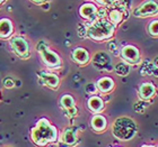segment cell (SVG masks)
<instances>
[{
    "mask_svg": "<svg viewBox=\"0 0 158 147\" xmlns=\"http://www.w3.org/2000/svg\"><path fill=\"white\" fill-rule=\"evenodd\" d=\"M59 137V133L56 126L50 122L49 119L41 118L36 122L35 127L31 130V139L37 146H46L56 143Z\"/></svg>",
    "mask_w": 158,
    "mask_h": 147,
    "instance_id": "1",
    "label": "cell"
},
{
    "mask_svg": "<svg viewBox=\"0 0 158 147\" xmlns=\"http://www.w3.org/2000/svg\"><path fill=\"white\" fill-rule=\"evenodd\" d=\"M116 26L109 19L97 18L86 29V35L95 42H104L112 38L115 33Z\"/></svg>",
    "mask_w": 158,
    "mask_h": 147,
    "instance_id": "2",
    "label": "cell"
},
{
    "mask_svg": "<svg viewBox=\"0 0 158 147\" xmlns=\"http://www.w3.org/2000/svg\"><path fill=\"white\" fill-rule=\"evenodd\" d=\"M138 127L135 120L129 117H120L115 119L112 127L113 136L121 141H129L137 135Z\"/></svg>",
    "mask_w": 158,
    "mask_h": 147,
    "instance_id": "3",
    "label": "cell"
},
{
    "mask_svg": "<svg viewBox=\"0 0 158 147\" xmlns=\"http://www.w3.org/2000/svg\"><path fill=\"white\" fill-rule=\"evenodd\" d=\"M37 52L41 57V61L48 69L59 70L62 66V60L60 55L44 43H40L37 45Z\"/></svg>",
    "mask_w": 158,
    "mask_h": 147,
    "instance_id": "4",
    "label": "cell"
},
{
    "mask_svg": "<svg viewBox=\"0 0 158 147\" xmlns=\"http://www.w3.org/2000/svg\"><path fill=\"white\" fill-rule=\"evenodd\" d=\"M9 45L14 54L20 60H28L31 57V46L25 37L11 36L9 38Z\"/></svg>",
    "mask_w": 158,
    "mask_h": 147,
    "instance_id": "5",
    "label": "cell"
},
{
    "mask_svg": "<svg viewBox=\"0 0 158 147\" xmlns=\"http://www.w3.org/2000/svg\"><path fill=\"white\" fill-rule=\"evenodd\" d=\"M156 14H158V2L154 0H146L133 11L135 17H149Z\"/></svg>",
    "mask_w": 158,
    "mask_h": 147,
    "instance_id": "6",
    "label": "cell"
},
{
    "mask_svg": "<svg viewBox=\"0 0 158 147\" xmlns=\"http://www.w3.org/2000/svg\"><path fill=\"white\" fill-rule=\"evenodd\" d=\"M121 59L128 64L135 65L140 62V52L135 45H125L121 49Z\"/></svg>",
    "mask_w": 158,
    "mask_h": 147,
    "instance_id": "7",
    "label": "cell"
},
{
    "mask_svg": "<svg viewBox=\"0 0 158 147\" xmlns=\"http://www.w3.org/2000/svg\"><path fill=\"white\" fill-rule=\"evenodd\" d=\"M39 76L40 80L43 82V84L46 85L48 88L52 89V90H58L60 85V78L56 73L42 71V72H40Z\"/></svg>",
    "mask_w": 158,
    "mask_h": 147,
    "instance_id": "8",
    "label": "cell"
},
{
    "mask_svg": "<svg viewBox=\"0 0 158 147\" xmlns=\"http://www.w3.org/2000/svg\"><path fill=\"white\" fill-rule=\"evenodd\" d=\"M98 13V8L92 2H86L80 6L79 8V15L81 18L86 20H93L95 19Z\"/></svg>",
    "mask_w": 158,
    "mask_h": 147,
    "instance_id": "9",
    "label": "cell"
},
{
    "mask_svg": "<svg viewBox=\"0 0 158 147\" xmlns=\"http://www.w3.org/2000/svg\"><path fill=\"white\" fill-rule=\"evenodd\" d=\"M71 59L78 65H86L90 61V55L88 51L84 47H76L71 53Z\"/></svg>",
    "mask_w": 158,
    "mask_h": 147,
    "instance_id": "10",
    "label": "cell"
},
{
    "mask_svg": "<svg viewBox=\"0 0 158 147\" xmlns=\"http://www.w3.org/2000/svg\"><path fill=\"white\" fill-rule=\"evenodd\" d=\"M14 24L11 19L3 17L0 19V39H9L14 35Z\"/></svg>",
    "mask_w": 158,
    "mask_h": 147,
    "instance_id": "11",
    "label": "cell"
},
{
    "mask_svg": "<svg viewBox=\"0 0 158 147\" xmlns=\"http://www.w3.org/2000/svg\"><path fill=\"white\" fill-rule=\"evenodd\" d=\"M114 87H115V82L112 78L110 76H103L96 82V88L101 93H104V95H107L110 92H112L114 90Z\"/></svg>",
    "mask_w": 158,
    "mask_h": 147,
    "instance_id": "12",
    "label": "cell"
},
{
    "mask_svg": "<svg viewBox=\"0 0 158 147\" xmlns=\"http://www.w3.org/2000/svg\"><path fill=\"white\" fill-rule=\"evenodd\" d=\"M87 107L93 114H101L104 108H105V103L101 97L96 95H93L90 98L87 100Z\"/></svg>",
    "mask_w": 158,
    "mask_h": 147,
    "instance_id": "13",
    "label": "cell"
},
{
    "mask_svg": "<svg viewBox=\"0 0 158 147\" xmlns=\"http://www.w3.org/2000/svg\"><path fill=\"white\" fill-rule=\"evenodd\" d=\"M90 126H92L93 130L96 131V133H103L107 128V120L103 114H95L92 117Z\"/></svg>",
    "mask_w": 158,
    "mask_h": 147,
    "instance_id": "14",
    "label": "cell"
},
{
    "mask_svg": "<svg viewBox=\"0 0 158 147\" xmlns=\"http://www.w3.org/2000/svg\"><path fill=\"white\" fill-rule=\"evenodd\" d=\"M60 139L66 145H75L78 141L77 137V129L73 127H68L62 131Z\"/></svg>",
    "mask_w": 158,
    "mask_h": 147,
    "instance_id": "15",
    "label": "cell"
},
{
    "mask_svg": "<svg viewBox=\"0 0 158 147\" xmlns=\"http://www.w3.org/2000/svg\"><path fill=\"white\" fill-rule=\"evenodd\" d=\"M156 92V87L150 82H143L139 88V95L143 100H149L154 97Z\"/></svg>",
    "mask_w": 158,
    "mask_h": 147,
    "instance_id": "16",
    "label": "cell"
},
{
    "mask_svg": "<svg viewBox=\"0 0 158 147\" xmlns=\"http://www.w3.org/2000/svg\"><path fill=\"white\" fill-rule=\"evenodd\" d=\"M107 19L111 21L112 24H114V25H120V24L123 21V18H124V15H123V13H122L121 10L118 9V8H113V9H111L109 11V14H107Z\"/></svg>",
    "mask_w": 158,
    "mask_h": 147,
    "instance_id": "17",
    "label": "cell"
},
{
    "mask_svg": "<svg viewBox=\"0 0 158 147\" xmlns=\"http://www.w3.org/2000/svg\"><path fill=\"white\" fill-rule=\"evenodd\" d=\"M60 105L64 110H68V109L76 107V101L71 95H63L60 99Z\"/></svg>",
    "mask_w": 158,
    "mask_h": 147,
    "instance_id": "18",
    "label": "cell"
},
{
    "mask_svg": "<svg viewBox=\"0 0 158 147\" xmlns=\"http://www.w3.org/2000/svg\"><path fill=\"white\" fill-rule=\"evenodd\" d=\"M148 33L154 37H158V19L150 21L148 26Z\"/></svg>",
    "mask_w": 158,
    "mask_h": 147,
    "instance_id": "19",
    "label": "cell"
},
{
    "mask_svg": "<svg viewBox=\"0 0 158 147\" xmlns=\"http://www.w3.org/2000/svg\"><path fill=\"white\" fill-rule=\"evenodd\" d=\"M115 72L118 75H127L129 73V66L125 65V64H118L115 66Z\"/></svg>",
    "mask_w": 158,
    "mask_h": 147,
    "instance_id": "20",
    "label": "cell"
},
{
    "mask_svg": "<svg viewBox=\"0 0 158 147\" xmlns=\"http://www.w3.org/2000/svg\"><path fill=\"white\" fill-rule=\"evenodd\" d=\"M3 87L6 89H13L15 87V81H14L11 78H8L7 76L5 80H3Z\"/></svg>",
    "mask_w": 158,
    "mask_h": 147,
    "instance_id": "21",
    "label": "cell"
},
{
    "mask_svg": "<svg viewBox=\"0 0 158 147\" xmlns=\"http://www.w3.org/2000/svg\"><path fill=\"white\" fill-rule=\"evenodd\" d=\"M97 91L98 90H97V88H96V85L94 83H89V84L86 85V92L89 93V95H95Z\"/></svg>",
    "mask_w": 158,
    "mask_h": 147,
    "instance_id": "22",
    "label": "cell"
},
{
    "mask_svg": "<svg viewBox=\"0 0 158 147\" xmlns=\"http://www.w3.org/2000/svg\"><path fill=\"white\" fill-rule=\"evenodd\" d=\"M94 1H96L97 3H99L101 6H104V7H110L113 5V1L114 0H94Z\"/></svg>",
    "mask_w": 158,
    "mask_h": 147,
    "instance_id": "23",
    "label": "cell"
},
{
    "mask_svg": "<svg viewBox=\"0 0 158 147\" xmlns=\"http://www.w3.org/2000/svg\"><path fill=\"white\" fill-rule=\"evenodd\" d=\"M67 111V114L69 116V117H75L77 114V109H76V107H73V108H71V109H68V110H66Z\"/></svg>",
    "mask_w": 158,
    "mask_h": 147,
    "instance_id": "24",
    "label": "cell"
},
{
    "mask_svg": "<svg viewBox=\"0 0 158 147\" xmlns=\"http://www.w3.org/2000/svg\"><path fill=\"white\" fill-rule=\"evenodd\" d=\"M30 1L33 3H36V5H43V3H45L48 0H30Z\"/></svg>",
    "mask_w": 158,
    "mask_h": 147,
    "instance_id": "25",
    "label": "cell"
},
{
    "mask_svg": "<svg viewBox=\"0 0 158 147\" xmlns=\"http://www.w3.org/2000/svg\"><path fill=\"white\" fill-rule=\"evenodd\" d=\"M3 1H5V0H0V6H1V5L3 3Z\"/></svg>",
    "mask_w": 158,
    "mask_h": 147,
    "instance_id": "26",
    "label": "cell"
}]
</instances>
